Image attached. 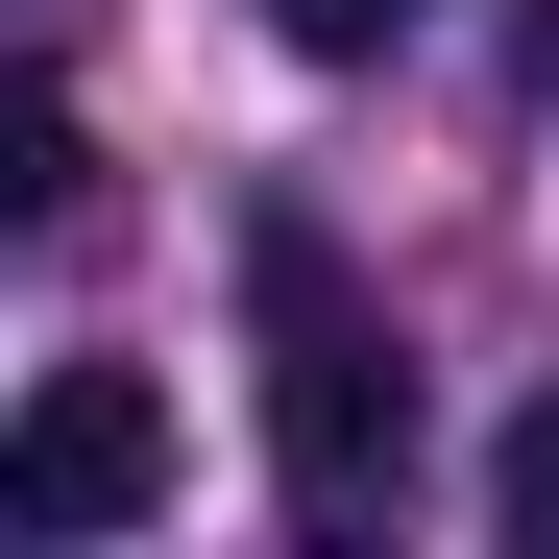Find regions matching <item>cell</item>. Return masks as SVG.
<instances>
[{
    "label": "cell",
    "instance_id": "obj_1",
    "mask_svg": "<svg viewBox=\"0 0 559 559\" xmlns=\"http://www.w3.org/2000/svg\"><path fill=\"white\" fill-rule=\"evenodd\" d=\"M243 317H267V487H293V535H365L390 462H414V365H390L365 267H341L293 195L243 219Z\"/></svg>",
    "mask_w": 559,
    "mask_h": 559
},
{
    "label": "cell",
    "instance_id": "obj_3",
    "mask_svg": "<svg viewBox=\"0 0 559 559\" xmlns=\"http://www.w3.org/2000/svg\"><path fill=\"white\" fill-rule=\"evenodd\" d=\"M73 195H98V170H73V98L25 73V98H0V219H73Z\"/></svg>",
    "mask_w": 559,
    "mask_h": 559
},
{
    "label": "cell",
    "instance_id": "obj_5",
    "mask_svg": "<svg viewBox=\"0 0 559 559\" xmlns=\"http://www.w3.org/2000/svg\"><path fill=\"white\" fill-rule=\"evenodd\" d=\"M535 98H559V0H535Z\"/></svg>",
    "mask_w": 559,
    "mask_h": 559
},
{
    "label": "cell",
    "instance_id": "obj_2",
    "mask_svg": "<svg viewBox=\"0 0 559 559\" xmlns=\"http://www.w3.org/2000/svg\"><path fill=\"white\" fill-rule=\"evenodd\" d=\"M0 511H25L49 559L146 535V511H170V390H146V365H49V390H25V438H0Z\"/></svg>",
    "mask_w": 559,
    "mask_h": 559
},
{
    "label": "cell",
    "instance_id": "obj_4",
    "mask_svg": "<svg viewBox=\"0 0 559 559\" xmlns=\"http://www.w3.org/2000/svg\"><path fill=\"white\" fill-rule=\"evenodd\" d=\"M414 25H438V0H267V49H317V73H390Z\"/></svg>",
    "mask_w": 559,
    "mask_h": 559
}]
</instances>
